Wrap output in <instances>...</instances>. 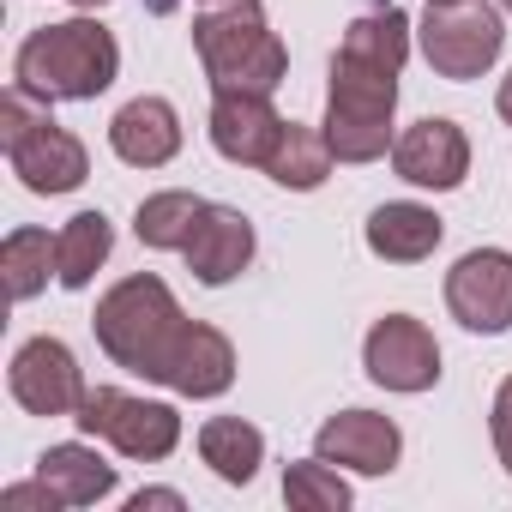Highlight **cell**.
Segmentation results:
<instances>
[{
  "label": "cell",
  "mask_w": 512,
  "mask_h": 512,
  "mask_svg": "<svg viewBox=\"0 0 512 512\" xmlns=\"http://www.w3.org/2000/svg\"><path fill=\"white\" fill-rule=\"evenodd\" d=\"M115 73H121V49L85 13L67 25L31 31L13 55V85L31 91L37 103H91L115 85Z\"/></svg>",
  "instance_id": "1"
},
{
  "label": "cell",
  "mask_w": 512,
  "mask_h": 512,
  "mask_svg": "<svg viewBox=\"0 0 512 512\" xmlns=\"http://www.w3.org/2000/svg\"><path fill=\"white\" fill-rule=\"evenodd\" d=\"M193 49L211 79V91H260L272 97L290 73V49L266 25L260 0H223L193 19Z\"/></svg>",
  "instance_id": "2"
},
{
  "label": "cell",
  "mask_w": 512,
  "mask_h": 512,
  "mask_svg": "<svg viewBox=\"0 0 512 512\" xmlns=\"http://www.w3.org/2000/svg\"><path fill=\"white\" fill-rule=\"evenodd\" d=\"M181 326H187L181 302H175L169 284L151 278V272L121 278V284L97 302V314H91V332H97L103 356H109L115 368L145 374V380L163 374V356H169V344H175Z\"/></svg>",
  "instance_id": "3"
},
{
  "label": "cell",
  "mask_w": 512,
  "mask_h": 512,
  "mask_svg": "<svg viewBox=\"0 0 512 512\" xmlns=\"http://www.w3.org/2000/svg\"><path fill=\"white\" fill-rule=\"evenodd\" d=\"M392 109H398V73L356 61V55H332V91H326V139L338 151V163H374L392 145Z\"/></svg>",
  "instance_id": "4"
},
{
  "label": "cell",
  "mask_w": 512,
  "mask_h": 512,
  "mask_svg": "<svg viewBox=\"0 0 512 512\" xmlns=\"http://www.w3.org/2000/svg\"><path fill=\"white\" fill-rule=\"evenodd\" d=\"M416 37H422L428 67L440 79H452V85L482 79L506 49V25H500V13L488 0H428Z\"/></svg>",
  "instance_id": "5"
},
{
  "label": "cell",
  "mask_w": 512,
  "mask_h": 512,
  "mask_svg": "<svg viewBox=\"0 0 512 512\" xmlns=\"http://www.w3.org/2000/svg\"><path fill=\"white\" fill-rule=\"evenodd\" d=\"M73 422H79L85 434L109 440L121 458H139V464H157V458H169V452L181 446V416H175V404L133 398V392H121V386L85 392V404H79Z\"/></svg>",
  "instance_id": "6"
},
{
  "label": "cell",
  "mask_w": 512,
  "mask_h": 512,
  "mask_svg": "<svg viewBox=\"0 0 512 512\" xmlns=\"http://www.w3.org/2000/svg\"><path fill=\"white\" fill-rule=\"evenodd\" d=\"M446 308L464 332H482V338L512 332V253L506 247H470L446 272Z\"/></svg>",
  "instance_id": "7"
},
{
  "label": "cell",
  "mask_w": 512,
  "mask_h": 512,
  "mask_svg": "<svg viewBox=\"0 0 512 512\" xmlns=\"http://www.w3.org/2000/svg\"><path fill=\"white\" fill-rule=\"evenodd\" d=\"M362 368L374 386L386 392H428L440 380V344L422 320L410 314H386L368 326V344H362Z\"/></svg>",
  "instance_id": "8"
},
{
  "label": "cell",
  "mask_w": 512,
  "mask_h": 512,
  "mask_svg": "<svg viewBox=\"0 0 512 512\" xmlns=\"http://www.w3.org/2000/svg\"><path fill=\"white\" fill-rule=\"evenodd\" d=\"M13 398H19V410H31V416H79V404H85V374H79V356L61 344V338H31V344H19V356H13Z\"/></svg>",
  "instance_id": "9"
},
{
  "label": "cell",
  "mask_w": 512,
  "mask_h": 512,
  "mask_svg": "<svg viewBox=\"0 0 512 512\" xmlns=\"http://www.w3.org/2000/svg\"><path fill=\"white\" fill-rule=\"evenodd\" d=\"M392 169H398L410 187L452 193V187H464V175H470V139H464L458 121L428 115V121L404 127V133L392 139Z\"/></svg>",
  "instance_id": "10"
},
{
  "label": "cell",
  "mask_w": 512,
  "mask_h": 512,
  "mask_svg": "<svg viewBox=\"0 0 512 512\" xmlns=\"http://www.w3.org/2000/svg\"><path fill=\"white\" fill-rule=\"evenodd\" d=\"M284 139V115L260 91H217L211 103V151L241 169H266Z\"/></svg>",
  "instance_id": "11"
},
{
  "label": "cell",
  "mask_w": 512,
  "mask_h": 512,
  "mask_svg": "<svg viewBox=\"0 0 512 512\" xmlns=\"http://www.w3.org/2000/svg\"><path fill=\"white\" fill-rule=\"evenodd\" d=\"M7 157H13V175L31 187V193H73V187H85V175H91V157H85V145H79V133H67V127H55L49 115H37L13 145H7Z\"/></svg>",
  "instance_id": "12"
},
{
  "label": "cell",
  "mask_w": 512,
  "mask_h": 512,
  "mask_svg": "<svg viewBox=\"0 0 512 512\" xmlns=\"http://www.w3.org/2000/svg\"><path fill=\"white\" fill-rule=\"evenodd\" d=\"M314 452L338 470H356V476H386L404 452V434L392 416H374V410H338L320 422L314 434Z\"/></svg>",
  "instance_id": "13"
},
{
  "label": "cell",
  "mask_w": 512,
  "mask_h": 512,
  "mask_svg": "<svg viewBox=\"0 0 512 512\" xmlns=\"http://www.w3.org/2000/svg\"><path fill=\"white\" fill-rule=\"evenodd\" d=\"M157 380H163L169 392H181V398H223V392L235 386V350H229V338H223L217 326L187 320V326L175 332V344H169Z\"/></svg>",
  "instance_id": "14"
},
{
  "label": "cell",
  "mask_w": 512,
  "mask_h": 512,
  "mask_svg": "<svg viewBox=\"0 0 512 512\" xmlns=\"http://www.w3.org/2000/svg\"><path fill=\"white\" fill-rule=\"evenodd\" d=\"M253 266V223L235 211V205H205L193 241H187V272L199 284H229Z\"/></svg>",
  "instance_id": "15"
},
{
  "label": "cell",
  "mask_w": 512,
  "mask_h": 512,
  "mask_svg": "<svg viewBox=\"0 0 512 512\" xmlns=\"http://www.w3.org/2000/svg\"><path fill=\"white\" fill-rule=\"evenodd\" d=\"M109 145H115V157L133 163V169H163V163L181 151V115H175V103H163V97H133V103H121L115 121H109Z\"/></svg>",
  "instance_id": "16"
},
{
  "label": "cell",
  "mask_w": 512,
  "mask_h": 512,
  "mask_svg": "<svg viewBox=\"0 0 512 512\" xmlns=\"http://www.w3.org/2000/svg\"><path fill=\"white\" fill-rule=\"evenodd\" d=\"M440 235H446V223L428 205H416V199H392V205H380L368 217V253L374 260H392V266L428 260V253L440 247Z\"/></svg>",
  "instance_id": "17"
},
{
  "label": "cell",
  "mask_w": 512,
  "mask_h": 512,
  "mask_svg": "<svg viewBox=\"0 0 512 512\" xmlns=\"http://www.w3.org/2000/svg\"><path fill=\"white\" fill-rule=\"evenodd\" d=\"M37 476L61 494V506H97L103 494H115V464H103L97 446L85 440H61L37 458Z\"/></svg>",
  "instance_id": "18"
},
{
  "label": "cell",
  "mask_w": 512,
  "mask_h": 512,
  "mask_svg": "<svg viewBox=\"0 0 512 512\" xmlns=\"http://www.w3.org/2000/svg\"><path fill=\"white\" fill-rule=\"evenodd\" d=\"M332 163H338V151H332L326 127L284 121V139H278V151H272L266 175H272L278 187H290V193H314V187L332 175Z\"/></svg>",
  "instance_id": "19"
},
{
  "label": "cell",
  "mask_w": 512,
  "mask_h": 512,
  "mask_svg": "<svg viewBox=\"0 0 512 512\" xmlns=\"http://www.w3.org/2000/svg\"><path fill=\"white\" fill-rule=\"evenodd\" d=\"M199 458L223 476V482H253L260 476V464H266V434L253 428V422H241V416H211L205 428H199Z\"/></svg>",
  "instance_id": "20"
},
{
  "label": "cell",
  "mask_w": 512,
  "mask_h": 512,
  "mask_svg": "<svg viewBox=\"0 0 512 512\" xmlns=\"http://www.w3.org/2000/svg\"><path fill=\"white\" fill-rule=\"evenodd\" d=\"M109 247H115V229H109L103 211L67 217V229L55 235V278H61L67 290H85V284L97 278V266L109 260Z\"/></svg>",
  "instance_id": "21"
},
{
  "label": "cell",
  "mask_w": 512,
  "mask_h": 512,
  "mask_svg": "<svg viewBox=\"0 0 512 512\" xmlns=\"http://www.w3.org/2000/svg\"><path fill=\"white\" fill-rule=\"evenodd\" d=\"M199 217H205V199H199V193H187V187H169V193H151V199L139 205V217H133V235H139L145 247L187 253V241H193Z\"/></svg>",
  "instance_id": "22"
},
{
  "label": "cell",
  "mask_w": 512,
  "mask_h": 512,
  "mask_svg": "<svg viewBox=\"0 0 512 512\" xmlns=\"http://www.w3.org/2000/svg\"><path fill=\"white\" fill-rule=\"evenodd\" d=\"M0 272H7V296L13 302H31L49 290V272H55V235L49 229H13L0 241Z\"/></svg>",
  "instance_id": "23"
},
{
  "label": "cell",
  "mask_w": 512,
  "mask_h": 512,
  "mask_svg": "<svg viewBox=\"0 0 512 512\" xmlns=\"http://www.w3.org/2000/svg\"><path fill=\"white\" fill-rule=\"evenodd\" d=\"M410 19L392 7H374V13H362V19H350V31H344V55H356V61H374V67H404V55H410Z\"/></svg>",
  "instance_id": "24"
},
{
  "label": "cell",
  "mask_w": 512,
  "mask_h": 512,
  "mask_svg": "<svg viewBox=\"0 0 512 512\" xmlns=\"http://www.w3.org/2000/svg\"><path fill=\"white\" fill-rule=\"evenodd\" d=\"M284 500L296 512H350V482L338 476V464H326L320 452L308 464L284 470Z\"/></svg>",
  "instance_id": "25"
},
{
  "label": "cell",
  "mask_w": 512,
  "mask_h": 512,
  "mask_svg": "<svg viewBox=\"0 0 512 512\" xmlns=\"http://www.w3.org/2000/svg\"><path fill=\"white\" fill-rule=\"evenodd\" d=\"M488 434H494V452H500V464H506V476H512V374H506V380H500V392H494Z\"/></svg>",
  "instance_id": "26"
},
{
  "label": "cell",
  "mask_w": 512,
  "mask_h": 512,
  "mask_svg": "<svg viewBox=\"0 0 512 512\" xmlns=\"http://www.w3.org/2000/svg\"><path fill=\"white\" fill-rule=\"evenodd\" d=\"M0 506H7V512H19V506H43V512H55V506H61V494L37 476V482H13L7 494H0Z\"/></svg>",
  "instance_id": "27"
},
{
  "label": "cell",
  "mask_w": 512,
  "mask_h": 512,
  "mask_svg": "<svg viewBox=\"0 0 512 512\" xmlns=\"http://www.w3.org/2000/svg\"><path fill=\"white\" fill-rule=\"evenodd\" d=\"M145 506H181V494H175V488H139V494L127 500V512H145Z\"/></svg>",
  "instance_id": "28"
},
{
  "label": "cell",
  "mask_w": 512,
  "mask_h": 512,
  "mask_svg": "<svg viewBox=\"0 0 512 512\" xmlns=\"http://www.w3.org/2000/svg\"><path fill=\"white\" fill-rule=\"evenodd\" d=\"M494 109H500V121H506V127H512V73H506V79H500V97H494Z\"/></svg>",
  "instance_id": "29"
},
{
  "label": "cell",
  "mask_w": 512,
  "mask_h": 512,
  "mask_svg": "<svg viewBox=\"0 0 512 512\" xmlns=\"http://www.w3.org/2000/svg\"><path fill=\"white\" fill-rule=\"evenodd\" d=\"M73 7H79V13H97V7H109V0H73Z\"/></svg>",
  "instance_id": "30"
},
{
  "label": "cell",
  "mask_w": 512,
  "mask_h": 512,
  "mask_svg": "<svg viewBox=\"0 0 512 512\" xmlns=\"http://www.w3.org/2000/svg\"><path fill=\"white\" fill-rule=\"evenodd\" d=\"M500 7H506V13H512V0H500Z\"/></svg>",
  "instance_id": "31"
}]
</instances>
